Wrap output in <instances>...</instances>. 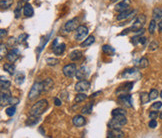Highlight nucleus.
<instances>
[{"instance_id": "42", "label": "nucleus", "mask_w": 162, "mask_h": 138, "mask_svg": "<svg viewBox=\"0 0 162 138\" xmlns=\"http://www.w3.org/2000/svg\"><path fill=\"white\" fill-rule=\"evenodd\" d=\"M158 47H159V43L157 41H152L151 43L149 44L148 46V49L149 51H155L156 49H158Z\"/></svg>"}, {"instance_id": "25", "label": "nucleus", "mask_w": 162, "mask_h": 138, "mask_svg": "<svg viewBox=\"0 0 162 138\" xmlns=\"http://www.w3.org/2000/svg\"><path fill=\"white\" fill-rule=\"evenodd\" d=\"M65 48H66V45L64 43L58 44L53 48V53L55 55H61L65 51Z\"/></svg>"}, {"instance_id": "50", "label": "nucleus", "mask_w": 162, "mask_h": 138, "mask_svg": "<svg viewBox=\"0 0 162 138\" xmlns=\"http://www.w3.org/2000/svg\"><path fill=\"white\" fill-rule=\"evenodd\" d=\"M16 42H18V41H17V40L15 39V38L11 37L10 39H9V41H8V44H9V45H12V44H15Z\"/></svg>"}, {"instance_id": "9", "label": "nucleus", "mask_w": 162, "mask_h": 138, "mask_svg": "<svg viewBox=\"0 0 162 138\" xmlns=\"http://www.w3.org/2000/svg\"><path fill=\"white\" fill-rule=\"evenodd\" d=\"M63 74L66 76V77H73V76L75 75L76 73V65L74 63H70V64H67V65H65L64 67H63Z\"/></svg>"}, {"instance_id": "14", "label": "nucleus", "mask_w": 162, "mask_h": 138, "mask_svg": "<svg viewBox=\"0 0 162 138\" xmlns=\"http://www.w3.org/2000/svg\"><path fill=\"white\" fill-rule=\"evenodd\" d=\"M19 56H20V53H19L18 49L16 48H13L12 50H10L7 53L6 55V58L8 59V61H10V62H15V61L19 58Z\"/></svg>"}, {"instance_id": "31", "label": "nucleus", "mask_w": 162, "mask_h": 138, "mask_svg": "<svg viewBox=\"0 0 162 138\" xmlns=\"http://www.w3.org/2000/svg\"><path fill=\"white\" fill-rule=\"evenodd\" d=\"M13 3V0H0V5H1V9H8L11 7Z\"/></svg>"}, {"instance_id": "48", "label": "nucleus", "mask_w": 162, "mask_h": 138, "mask_svg": "<svg viewBox=\"0 0 162 138\" xmlns=\"http://www.w3.org/2000/svg\"><path fill=\"white\" fill-rule=\"evenodd\" d=\"M0 38H1V40L2 39H4V38L6 37V35H7V30L6 29H1V31H0Z\"/></svg>"}, {"instance_id": "45", "label": "nucleus", "mask_w": 162, "mask_h": 138, "mask_svg": "<svg viewBox=\"0 0 162 138\" xmlns=\"http://www.w3.org/2000/svg\"><path fill=\"white\" fill-rule=\"evenodd\" d=\"M162 107V102L161 101H157V102H154L153 104L151 105V108L154 109V110H158Z\"/></svg>"}, {"instance_id": "26", "label": "nucleus", "mask_w": 162, "mask_h": 138, "mask_svg": "<svg viewBox=\"0 0 162 138\" xmlns=\"http://www.w3.org/2000/svg\"><path fill=\"white\" fill-rule=\"evenodd\" d=\"M11 82L9 81L7 78H4V76H1V81H0V86H1V90H8L10 87Z\"/></svg>"}, {"instance_id": "4", "label": "nucleus", "mask_w": 162, "mask_h": 138, "mask_svg": "<svg viewBox=\"0 0 162 138\" xmlns=\"http://www.w3.org/2000/svg\"><path fill=\"white\" fill-rule=\"evenodd\" d=\"M42 91H44L43 89V83L42 82H35L34 84L32 85V87L29 91V94H28V98L30 100H33L36 97H38L41 94Z\"/></svg>"}, {"instance_id": "49", "label": "nucleus", "mask_w": 162, "mask_h": 138, "mask_svg": "<svg viewBox=\"0 0 162 138\" xmlns=\"http://www.w3.org/2000/svg\"><path fill=\"white\" fill-rule=\"evenodd\" d=\"M54 104H55L56 106H61V104H62V101H61L59 98L55 97L54 98Z\"/></svg>"}, {"instance_id": "33", "label": "nucleus", "mask_w": 162, "mask_h": 138, "mask_svg": "<svg viewBox=\"0 0 162 138\" xmlns=\"http://www.w3.org/2000/svg\"><path fill=\"white\" fill-rule=\"evenodd\" d=\"M140 101L141 104H146L150 101V97H149V94L146 93V92H142L140 93Z\"/></svg>"}, {"instance_id": "13", "label": "nucleus", "mask_w": 162, "mask_h": 138, "mask_svg": "<svg viewBox=\"0 0 162 138\" xmlns=\"http://www.w3.org/2000/svg\"><path fill=\"white\" fill-rule=\"evenodd\" d=\"M88 74H89L88 68L85 67V66H82V67H80L77 71H76L75 76L78 80H83V79H85L87 77Z\"/></svg>"}, {"instance_id": "30", "label": "nucleus", "mask_w": 162, "mask_h": 138, "mask_svg": "<svg viewBox=\"0 0 162 138\" xmlns=\"http://www.w3.org/2000/svg\"><path fill=\"white\" fill-rule=\"evenodd\" d=\"M92 107H93V103L89 102L84 107H82V109H81V112H82V114H90L92 112Z\"/></svg>"}, {"instance_id": "16", "label": "nucleus", "mask_w": 162, "mask_h": 138, "mask_svg": "<svg viewBox=\"0 0 162 138\" xmlns=\"http://www.w3.org/2000/svg\"><path fill=\"white\" fill-rule=\"evenodd\" d=\"M72 123L75 127H82L86 124V119L82 115H75L72 119Z\"/></svg>"}, {"instance_id": "34", "label": "nucleus", "mask_w": 162, "mask_h": 138, "mask_svg": "<svg viewBox=\"0 0 162 138\" xmlns=\"http://www.w3.org/2000/svg\"><path fill=\"white\" fill-rule=\"evenodd\" d=\"M86 98H87V95L85 94L84 92H79V94L76 95V97H75V99H74V101H75L76 103H80V102L84 101Z\"/></svg>"}, {"instance_id": "47", "label": "nucleus", "mask_w": 162, "mask_h": 138, "mask_svg": "<svg viewBox=\"0 0 162 138\" xmlns=\"http://www.w3.org/2000/svg\"><path fill=\"white\" fill-rule=\"evenodd\" d=\"M149 127L150 128H155V127H157V121L155 119H151L149 121Z\"/></svg>"}, {"instance_id": "22", "label": "nucleus", "mask_w": 162, "mask_h": 138, "mask_svg": "<svg viewBox=\"0 0 162 138\" xmlns=\"http://www.w3.org/2000/svg\"><path fill=\"white\" fill-rule=\"evenodd\" d=\"M82 57V52L80 50H74L69 54V58L71 61H78Z\"/></svg>"}, {"instance_id": "12", "label": "nucleus", "mask_w": 162, "mask_h": 138, "mask_svg": "<svg viewBox=\"0 0 162 138\" xmlns=\"http://www.w3.org/2000/svg\"><path fill=\"white\" fill-rule=\"evenodd\" d=\"M130 4H131V0H122L121 2L116 4L115 11H117L119 13L125 11V10H127V9L130 8Z\"/></svg>"}, {"instance_id": "17", "label": "nucleus", "mask_w": 162, "mask_h": 138, "mask_svg": "<svg viewBox=\"0 0 162 138\" xmlns=\"http://www.w3.org/2000/svg\"><path fill=\"white\" fill-rule=\"evenodd\" d=\"M135 10H131V9H127V10L125 11H123V12H120L119 13V15L117 16V20L118 21H121V20H125V19H128V18H130L133 14H135Z\"/></svg>"}, {"instance_id": "29", "label": "nucleus", "mask_w": 162, "mask_h": 138, "mask_svg": "<svg viewBox=\"0 0 162 138\" xmlns=\"http://www.w3.org/2000/svg\"><path fill=\"white\" fill-rule=\"evenodd\" d=\"M102 51L107 55H113L115 53V50H114L113 47H111L110 45H103L102 46Z\"/></svg>"}, {"instance_id": "36", "label": "nucleus", "mask_w": 162, "mask_h": 138, "mask_svg": "<svg viewBox=\"0 0 162 138\" xmlns=\"http://www.w3.org/2000/svg\"><path fill=\"white\" fill-rule=\"evenodd\" d=\"M7 46L5 44L1 43V45H0V59H3V57L7 55Z\"/></svg>"}, {"instance_id": "2", "label": "nucleus", "mask_w": 162, "mask_h": 138, "mask_svg": "<svg viewBox=\"0 0 162 138\" xmlns=\"http://www.w3.org/2000/svg\"><path fill=\"white\" fill-rule=\"evenodd\" d=\"M121 77L134 81V80H139L142 77V74L137 68H127L121 73Z\"/></svg>"}, {"instance_id": "39", "label": "nucleus", "mask_w": 162, "mask_h": 138, "mask_svg": "<svg viewBox=\"0 0 162 138\" xmlns=\"http://www.w3.org/2000/svg\"><path fill=\"white\" fill-rule=\"evenodd\" d=\"M159 96V92L157 89H151L150 92H149V97H150V100H154L157 97Z\"/></svg>"}, {"instance_id": "54", "label": "nucleus", "mask_w": 162, "mask_h": 138, "mask_svg": "<svg viewBox=\"0 0 162 138\" xmlns=\"http://www.w3.org/2000/svg\"><path fill=\"white\" fill-rule=\"evenodd\" d=\"M56 45H58V38H55L54 39L53 43H52V48H54Z\"/></svg>"}, {"instance_id": "19", "label": "nucleus", "mask_w": 162, "mask_h": 138, "mask_svg": "<svg viewBox=\"0 0 162 138\" xmlns=\"http://www.w3.org/2000/svg\"><path fill=\"white\" fill-rule=\"evenodd\" d=\"M40 121V116H34V115H30V117H28L26 121H25V125L26 126H35L38 122Z\"/></svg>"}, {"instance_id": "15", "label": "nucleus", "mask_w": 162, "mask_h": 138, "mask_svg": "<svg viewBox=\"0 0 162 138\" xmlns=\"http://www.w3.org/2000/svg\"><path fill=\"white\" fill-rule=\"evenodd\" d=\"M108 138H123L124 137V133H123L120 129H117V128H112L108 131L107 133Z\"/></svg>"}, {"instance_id": "44", "label": "nucleus", "mask_w": 162, "mask_h": 138, "mask_svg": "<svg viewBox=\"0 0 162 138\" xmlns=\"http://www.w3.org/2000/svg\"><path fill=\"white\" fill-rule=\"evenodd\" d=\"M19 103V99L17 97H14V96H11L10 99H9V102L8 104L9 105H16V104Z\"/></svg>"}, {"instance_id": "57", "label": "nucleus", "mask_w": 162, "mask_h": 138, "mask_svg": "<svg viewBox=\"0 0 162 138\" xmlns=\"http://www.w3.org/2000/svg\"><path fill=\"white\" fill-rule=\"evenodd\" d=\"M160 97H161V98H162V91H161V92H160Z\"/></svg>"}, {"instance_id": "56", "label": "nucleus", "mask_w": 162, "mask_h": 138, "mask_svg": "<svg viewBox=\"0 0 162 138\" xmlns=\"http://www.w3.org/2000/svg\"><path fill=\"white\" fill-rule=\"evenodd\" d=\"M159 117L161 118V119H162V111H161V113L159 114Z\"/></svg>"}, {"instance_id": "21", "label": "nucleus", "mask_w": 162, "mask_h": 138, "mask_svg": "<svg viewBox=\"0 0 162 138\" xmlns=\"http://www.w3.org/2000/svg\"><path fill=\"white\" fill-rule=\"evenodd\" d=\"M42 83H43L44 91H46V92L50 91V90L53 88V86H54V82H53V80H52L51 78H46L44 81H42Z\"/></svg>"}, {"instance_id": "32", "label": "nucleus", "mask_w": 162, "mask_h": 138, "mask_svg": "<svg viewBox=\"0 0 162 138\" xmlns=\"http://www.w3.org/2000/svg\"><path fill=\"white\" fill-rule=\"evenodd\" d=\"M111 115H112V116L126 115V111H125V109H123V108H115V109H113V110H112Z\"/></svg>"}, {"instance_id": "6", "label": "nucleus", "mask_w": 162, "mask_h": 138, "mask_svg": "<svg viewBox=\"0 0 162 138\" xmlns=\"http://www.w3.org/2000/svg\"><path fill=\"white\" fill-rule=\"evenodd\" d=\"M88 28L86 26H83L81 25L79 26L77 29H76V32H75V40L78 41V42H81L82 40H85V37L88 35Z\"/></svg>"}, {"instance_id": "18", "label": "nucleus", "mask_w": 162, "mask_h": 138, "mask_svg": "<svg viewBox=\"0 0 162 138\" xmlns=\"http://www.w3.org/2000/svg\"><path fill=\"white\" fill-rule=\"evenodd\" d=\"M11 97V93L8 91V90H1V107H3L4 105H8V102H9V99Z\"/></svg>"}, {"instance_id": "10", "label": "nucleus", "mask_w": 162, "mask_h": 138, "mask_svg": "<svg viewBox=\"0 0 162 138\" xmlns=\"http://www.w3.org/2000/svg\"><path fill=\"white\" fill-rule=\"evenodd\" d=\"M133 88V82L132 81H127L124 84L120 85L117 90H116V95H120L123 93H128L129 91H131Z\"/></svg>"}, {"instance_id": "5", "label": "nucleus", "mask_w": 162, "mask_h": 138, "mask_svg": "<svg viewBox=\"0 0 162 138\" xmlns=\"http://www.w3.org/2000/svg\"><path fill=\"white\" fill-rule=\"evenodd\" d=\"M145 22H146V16L144 15V14H140V15H138L135 18V20L133 21L132 26L130 27L131 31H136L138 29H141V28H143Z\"/></svg>"}, {"instance_id": "46", "label": "nucleus", "mask_w": 162, "mask_h": 138, "mask_svg": "<svg viewBox=\"0 0 162 138\" xmlns=\"http://www.w3.org/2000/svg\"><path fill=\"white\" fill-rule=\"evenodd\" d=\"M158 116H159V114H158V112H157V111H151L149 113V118H150V119H156V118Z\"/></svg>"}, {"instance_id": "41", "label": "nucleus", "mask_w": 162, "mask_h": 138, "mask_svg": "<svg viewBox=\"0 0 162 138\" xmlns=\"http://www.w3.org/2000/svg\"><path fill=\"white\" fill-rule=\"evenodd\" d=\"M21 10H22V8H21V2H19L17 4V7L15 8V10H14V14H15V18H19L21 16Z\"/></svg>"}, {"instance_id": "59", "label": "nucleus", "mask_w": 162, "mask_h": 138, "mask_svg": "<svg viewBox=\"0 0 162 138\" xmlns=\"http://www.w3.org/2000/svg\"><path fill=\"white\" fill-rule=\"evenodd\" d=\"M24 1H28V0H24Z\"/></svg>"}, {"instance_id": "7", "label": "nucleus", "mask_w": 162, "mask_h": 138, "mask_svg": "<svg viewBox=\"0 0 162 138\" xmlns=\"http://www.w3.org/2000/svg\"><path fill=\"white\" fill-rule=\"evenodd\" d=\"M118 101L121 105L125 107H132L133 102H132V97L129 93H123L118 95Z\"/></svg>"}, {"instance_id": "52", "label": "nucleus", "mask_w": 162, "mask_h": 138, "mask_svg": "<svg viewBox=\"0 0 162 138\" xmlns=\"http://www.w3.org/2000/svg\"><path fill=\"white\" fill-rule=\"evenodd\" d=\"M145 42H146V38L145 37H143V36H140V38H139V44H145Z\"/></svg>"}, {"instance_id": "20", "label": "nucleus", "mask_w": 162, "mask_h": 138, "mask_svg": "<svg viewBox=\"0 0 162 138\" xmlns=\"http://www.w3.org/2000/svg\"><path fill=\"white\" fill-rule=\"evenodd\" d=\"M23 14L26 17H32L34 15V9H33L32 5L29 3H26L24 7H23Z\"/></svg>"}, {"instance_id": "51", "label": "nucleus", "mask_w": 162, "mask_h": 138, "mask_svg": "<svg viewBox=\"0 0 162 138\" xmlns=\"http://www.w3.org/2000/svg\"><path fill=\"white\" fill-rule=\"evenodd\" d=\"M100 94H102V91H97V92H94V93H92L91 95H90V98H94V97H97L98 95H100Z\"/></svg>"}, {"instance_id": "55", "label": "nucleus", "mask_w": 162, "mask_h": 138, "mask_svg": "<svg viewBox=\"0 0 162 138\" xmlns=\"http://www.w3.org/2000/svg\"><path fill=\"white\" fill-rule=\"evenodd\" d=\"M158 29H159L160 32H162V19L159 21V23H158Z\"/></svg>"}, {"instance_id": "58", "label": "nucleus", "mask_w": 162, "mask_h": 138, "mask_svg": "<svg viewBox=\"0 0 162 138\" xmlns=\"http://www.w3.org/2000/svg\"><path fill=\"white\" fill-rule=\"evenodd\" d=\"M110 1H112V2H114V1H117V0H110Z\"/></svg>"}, {"instance_id": "23", "label": "nucleus", "mask_w": 162, "mask_h": 138, "mask_svg": "<svg viewBox=\"0 0 162 138\" xmlns=\"http://www.w3.org/2000/svg\"><path fill=\"white\" fill-rule=\"evenodd\" d=\"M94 42H95V37L93 35H89L83 42H81V47L85 48V47H88L90 45H92Z\"/></svg>"}, {"instance_id": "1", "label": "nucleus", "mask_w": 162, "mask_h": 138, "mask_svg": "<svg viewBox=\"0 0 162 138\" xmlns=\"http://www.w3.org/2000/svg\"><path fill=\"white\" fill-rule=\"evenodd\" d=\"M47 108H48V101H47L46 99H41V100L37 101L34 105L30 108L29 114L34 116H41L42 114L46 111Z\"/></svg>"}, {"instance_id": "8", "label": "nucleus", "mask_w": 162, "mask_h": 138, "mask_svg": "<svg viewBox=\"0 0 162 138\" xmlns=\"http://www.w3.org/2000/svg\"><path fill=\"white\" fill-rule=\"evenodd\" d=\"M90 88V82L87 80H79V81L75 84V90L77 92H86Z\"/></svg>"}, {"instance_id": "27", "label": "nucleus", "mask_w": 162, "mask_h": 138, "mask_svg": "<svg viewBox=\"0 0 162 138\" xmlns=\"http://www.w3.org/2000/svg\"><path fill=\"white\" fill-rule=\"evenodd\" d=\"M24 79H25V75L23 72H18L15 75V83L17 85H21L23 82H24Z\"/></svg>"}, {"instance_id": "43", "label": "nucleus", "mask_w": 162, "mask_h": 138, "mask_svg": "<svg viewBox=\"0 0 162 138\" xmlns=\"http://www.w3.org/2000/svg\"><path fill=\"white\" fill-rule=\"evenodd\" d=\"M28 37H29V35L26 34V33H23V34H21L20 36L18 37V39H17L18 43H22V42H25L28 39Z\"/></svg>"}, {"instance_id": "24", "label": "nucleus", "mask_w": 162, "mask_h": 138, "mask_svg": "<svg viewBox=\"0 0 162 138\" xmlns=\"http://www.w3.org/2000/svg\"><path fill=\"white\" fill-rule=\"evenodd\" d=\"M152 16L155 21H160L162 19V9L156 7L153 9V12H152Z\"/></svg>"}, {"instance_id": "11", "label": "nucleus", "mask_w": 162, "mask_h": 138, "mask_svg": "<svg viewBox=\"0 0 162 138\" xmlns=\"http://www.w3.org/2000/svg\"><path fill=\"white\" fill-rule=\"evenodd\" d=\"M78 27H79V23H78V19H77V18L71 19V20H69V21L66 22L65 25H64L65 30L67 31V32L74 31V30L77 29Z\"/></svg>"}, {"instance_id": "40", "label": "nucleus", "mask_w": 162, "mask_h": 138, "mask_svg": "<svg viewBox=\"0 0 162 138\" xmlns=\"http://www.w3.org/2000/svg\"><path fill=\"white\" fill-rule=\"evenodd\" d=\"M155 28H156V21L154 20V19H152L149 23V27H148V31H149L150 34H153V33L155 32Z\"/></svg>"}, {"instance_id": "28", "label": "nucleus", "mask_w": 162, "mask_h": 138, "mask_svg": "<svg viewBox=\"0 0 162 138\" xmlns=\"http://www.w3.org/2000/svg\"><path fill=\"white\" fill-rule=\"evenodd\" d=\"M3 69L5 71H7V72L10 75H13L14 72H15V67H14V65L11 64V63H5L3 65Z\"/></svg>"}, {"instance_id": "37", "label": "nucleus", "mask_w": 162, "mask_h": 138, "mask_svg": "<svg viewBox=\"0 0 162 138\" xmlns=\"http://www.w3.org/2000/svg\"><path fill=\"white\" fill-rule=\"evenodd\" d=\"M15 112H16V108H15V106H14V105H11L10 107H8V108L5 109V113H6V115L9 116V117L13 116L14 114H15Z\"/></svg>"}, {"instance_id": "3", "label": "nucleus", "mask_w": 162, "mask_h": 138, "mask_svg": "<svg viewBox=\"0 0 162 138\" xmlns=\"http://www.w3.org/2000/svg\"><path fill=\"white\" fill-rule=\"evenodd\" d=\"M127 123V119L125 115H117V116H112V119L109 121L108 127L112 129V128H117L120 129L122 126H124Z\"/></svg>"}, {"instance_id": "53", "label": "nucleus", "mask_w": 162, "mask_h": 138, "mask_svg": "<svg viewBox=\"0 0 162 138\" xmlns=\"http://www.w3.org/2000/svg\"><path fill=\"white\" fill-rule=\"evenodd\" d=\"M129 32H131V29H130V28H127V29H125L122 33H120V35H126V34H128Z\"/></svg>"}, {"instance_id": "35", "label": "nucleus", "mask_w": 162, "mask_h": 138, "mask_svg": "<svg viewBox=\"0 0 162 138\" xmlns=\"http://www.w3.org/2000/svg\"><path fill=\"white\" fill-rule=\"evenodd\" d=\"M149 65V60L146 58V57H142V58L139 60V62H138V66H139L140 68H146L148 67Z\"/></svg>"}, {"instance_id": "38", "label": "nucleus", "mask_w": 162, "mask_h": 138, "mask_svg": "<svg viewBox=\"0 0 162 138\" xmlns=\"http://www.w3.org/2000/svg\"><path fill=\"white\" fill-rule=\"evenodd\" d=\"M46 63L47 65L49 66H55L59 63V60L57 58H53V57H50V58H47L46 59Z\"/></svg>"}]
</instances>
